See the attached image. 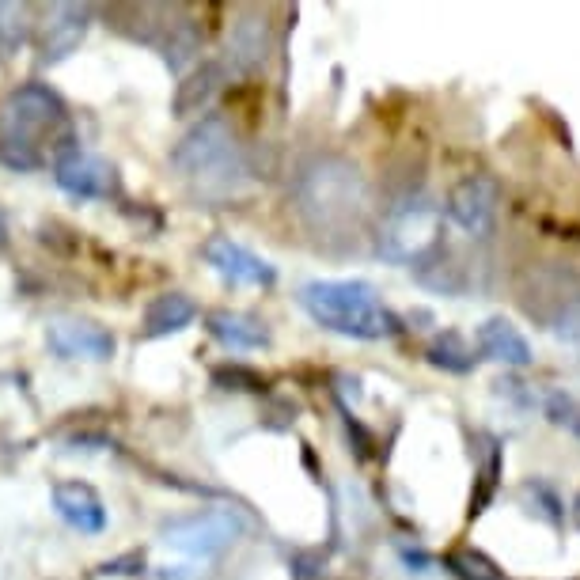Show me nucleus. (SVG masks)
I'll return each instance as SVG.
<instances>
[{
	"label": "nucleus",
	"mask_w": 580,
	"mask_h": 580,
	"mask_svg": "<svg viewBox=\"0 0 580 580\" xmlns=\"http://www.w3.org/2000/svg\"><path fill=\"white\" fill-rule=\"evenodd\" d=\"M296 213L319 239H353L361 232L372 190L364 171L345 156H315L296 175Z\"/></svg>",
	"instance_id": "obj_1"
},
{
	"label": "nucleus",
	"mask_w": 580,
	"mask_h": 580,
	"mask_svg": "<svg viewBox=\"0 0 580 580\" xmlns=\"http://www.w3.org/2000/svg\"><path fill=\"white\" fill-rule=\"evenodd\" d=\"M65 129V103L46 84H19L0 103V164L12 171H38L50 160L46 141Z\"/></svg>",
	"instance_id": "obj_2"
},
{
	"label": "nucleus",
	"mask_w": 580,
	"mask_h": 580,
	"mask_svg": "<svg viewBox=\"0 0 580 580\" xmlns=\"http://www.w3.org/2000/svg\"><path fill=\"white\" fill-rule=\"evenodd\" d=\"M300 304L323 330L357 342H383L402 330L399 315L368 281H308L300 289Z\"/></svg>",
	"instance_id": "obj_3"
},
{
	"label": "nucleus",
	"mask_w": 580,
	"mask_h": 580,
	"mask_svg": "<svg viewBox=\"0 0 580 580\" xmlns=\"http://www.w3.org/2000/svg\"><path fill=\"white\" fill-rule=\"evenodd\" d=\"M171 167L186 182H194L205 198H232L247 182V160L224 114H201L198 126L186 129V137L171 152Z\"/></svg>",
	"instance_id": "obj_4"
},
{
	"label": "nucleus",
	"mask_w": 580,
	"mask_h": 580,
	"mask_svg": "<svg viewBox=\"0 0 580 580\" xmlns=\"http://www.w3.org/2000/svg\"><path fill=\"white\" fill-rule=\"evenodd\" d=\"M440 236H444V213L425 194H406L383 217L380 254L387 262L421 266L429 254H436L444 247Z\"/></svg>",
	"instance_id": "obj_5"
},
{
	"label": "nucleus",
	"mask_w": 580,
	"mask_h": 580,
	"mask_svg": "<svg viewBox=\"0 0 580 580\" xmlns=\"http://www.w3.org/2000/svg\"><path fill=\"white\" fill-rule=\"evenodd\" d=\"M247 512L232 505L220 508H201V512H190V516H175L160 527V539H164L171 550L179 554H190V558H217L228 546H236L243 535H247Z\"/></svg>",
	"instance_id": "obj_6"
},
{
	"label": "nucleus",
	"mask_w": 580,
	"mask_h": 580,
	"mask_svg": "<svg viewBox=\"0 0 580 580\" xmlns=\"http://www.w3.org/2000/svg\"><path fill=\"white\" fill-rule=\"evenodd\" d=\"M516 300L535 323L565 334V323L580 315V277L565 266H539L520 281Z\"/></svg>",
	"instance_id": "obj_7"
},
{
	"label": "nucleus",
	"mask_w": 580,
	"mask_h": 580,
	"mask_svg": "<svg viewBox=\"0 0 580 580\" xmlns=\"http://www.w3.org/2000/svg\"><path fill=\"white\" fill-rule=\"evenodd\" d=\"M54 179L65 194L73 198H88V201H110L122 194V179H118V167L95 156V152H84L80 145L65 148L54 160Z\"/></svg>",
	"instance_id": "obj_8"
},
{
	"label": "nucleus",
	"mask_w": 580,
	"mask_h": 580,
	"mask_svg": "<svg viewBox=\"0 0 580 580\" xmlns=\"http://www.w3.org/2000/svg\"><path fill=\"white\" fill-rule=\"evenodd\" d=\"M497 201H501V190L490 175H467L452 186L444 209H448L452 224H459L467 236L486 239L493 232V220H497Z\"/></svg>",
	"instance_id": "obj_9"
},
{
	"label": "nucleus",
	"mask_w": 580,
	"mask_h": 580,
	"mask_svg": "<svg viewBox=\"0 0 580 580\" xmlns=\"http://www.w3.org/2000/svg\"><path fill=\"white\" fill-rule=\"evenodd\" d=\"M46 342L57 357L65 361H110L114 357V334L91 319H76V315H57L46 323Z\"/></svg>",
	"instance_id": "obj_10"
},
{
	"label": "nucleus",
	"mask_w": 580,
	"mask_h": 580,
	"mask_svg": "<svg viewBox=\"0 0 580 580\" xmlns=\"http://www.w3.org/2000/svg\"><path fill=\"white\" fill-rule=\"evenodd\" d=\"M205 262L213 266V270L224 277V281H232V285H254V289H270L273 281H277V270H273V262L266 258H258L254 251H247L243 243H236L232 236H213L205 247Z\"/></svg>",
	"instance_id": "obj_11"
},
{
	"label": "nucleus",
	"mask_w": 580,
	"mask_h": 580,
	"mask_svg": "<svg viewBox=\"0 0 580 580\" xmlns=\"http://www.w3.org/2000/svg\"><path fill=\"white\" fill-rule=\"evenodd\" d=\"M88 27V4H54L46 27H42V42H38V65H61L69 54H76V46L84 42Z\"/></svg>",
	"instance_id": "obj_12"
},
{
	"label": "nucleus",
	"mask_w": 580,
	"mask_h": 580,
	"mask_svg": "<svg viewBox=\"0 0 580 580\" xmlns=\"http://www.w3.org/2000/svg\"><path fill=\"white\" fill-rule=\"evenodd\" d=\"M54 508L57 516L69 527H76L80 535H103L107 531V505L88 482H57Z\"/></svg>",
	"instance_id": "obj_13"
},
{
	"label": "nucleus",
	"mask_w": 580,
	"mask_h": 580,
	"mask_svg": "<svg viewBox=\"0 0 580 580\" xmlns=\"http://www.w3.org/2000/svg\"><path fill=\"white\" fill-rule=\"evenodd\" d=\"M270 57V23L266 16H243L236 19L228 35V69L236 73H254Z\"/></svg>",
	"instance_id": "obj_14"
},
{
	"label": "nucleus",
	"mask_w": 580,
	"mask_h": 580,
	"mask_svg": "<svg viewBox=\"0 0 580 580\" xmlns=\"http://www.w3.org/2000/svg\"><path fill=\"white\" fill-rule=\"evenodd\" d=\"M478 349H482V357H490L497 364H508V368H527V364L535 361L531 342L508 319H486L478 327Z\"/></svg>",
	"instance_id": "obj_15"
},
{
	"label": "nucleus",
	"mask_w": 580,
	"mask_h": 580,
	"mask_svg": "<svg viewBox=\"0 0 580 580\" xmlns=\"http://www.w3.org/2000/svg\"><path fill=\"white\" fill-rule=\"evenodd\" d=\"M205 327H209V334H213L220 345L239 349V353H251V349H266V345H270L266 323H258L254 315H243V311H213V315L205 319Z\"/></svg>",
	"instance_id": "obj_16"
},
{
	"label": "nucleus",
	"mask_w": 580,
	"mask_h": 580,
	"mask_svg": "<svg viewBox=\"0 0 580 580\" xmlns=\"http://www.w3.org/2000/svg\"><path fill=\"white\" fill-rule=\"evenodd\" d=\"M198 319V304L186 292H164L145 308V338H167L179 334Z\"/></svg>",
	"instance_id": "obj_17"
},
{
	"label": "nucleus",
	"mask_w": 580,
	"mask_h": 580,
	"mask_svg": "<svg viewBox=\"0 0 580 580\" xmlns=\"http://www.w3.org/2000/svg\"><path fill=\"white\" fill-rule=\"evenodd\" d=\"M220 88V65H201L198 73H190L175 91V114H201L209 107L213 91Z\"/></svg>",
	"instance_id": "obj_18"
},
{
	"label": "nucleus",
	"mask_w": 580,
	"mask_h": 580,
	"mask_svg": "<svg viewBox=\"0 0 580 580\" xmlns=\"http://www.w3.org/2000/svg\"><path fill=\"white\" fill-rule=\"evenodd\" d=\"M31 31H35L31 4H0V57L4 61L31 42Z\"/></svg>",
	"instance_id": "obj_19"
},
{
	"label": "nucleus",
	"mask_w": 580,
	"mask_h": 580,
	"mask_svg": "<svg viewBox=\"0 0 580 580\" xmlns=\"http://www.w3.org/2000/svg\"><path fill=\"white\" fill-rule=\"evenodd\" d=\"M429 361L444 372H471L474 368V353L463 345L459 334H440L433 345H429Z\"/></svg>",
	"instance_id": "obj_20"
},
{
	"label": "nucleus",
	"mask_w": 580,
	"mask_h": 580,
	"mask_svg": "<svg viewBox=\"0 0 580 580\" xmlns=\"http://www.w3.org/2000/svg\"><path fill=\"white\" fill-rule=\"evenodd\" d=\"M543 414L550 425L565 429L569 436L580 440V399L577 395H565V391H550L543 402Z\"/></svg>",
	"instance_id": "obj_21"
},
{
	"label": "nucleus",
	"mask_w": 580,
	"mask_h": 580,
	"mask_svg": "<svg viewBox=\"0 0 580 580\" xmlns=\"http://www.w3.org/2000/svg\"><path fill=\"white\" fill-rule=\"evenodd\" d=\"M448 569H452L459 580H505V573L478 550H455L448 554Z\"/></svg>",
	"instance_id": "obj_22"
},
{
	"label": "nucleus",
	"mask_w": 580,
	"mask_h": 580,
	"mask_svg": "<svg viewBox=\"0 0 580 580\" xmlns=\"http://www.w3.org/2000/svg\"><path fill=\"white\" fill-rule=\"evenodd\" d=\"M213 383L224 387V391H266V376H258L254 368H243V364L213 368Z\"/></svg>",
	"instance_id": "obj_23"
},
{
	"label": "nucleus",
	"mask_w": 580,
	"mask_h": 580,
	"mask_svg": "<svg viewBox=\"0 0 580 580\" xmlns=\"http://www.w3.org/2000/svg\"><path fill=\"white\" fill-rule=\"evenodd\" d=\"M141 565H145V554H122V558H114V562H107L99 573H107V577H133V573H141Z\"/></svg>",
	"instance_id": "obj_24"
},
{
	"label": "nucleus",
	"mask_w": 580,
	"mask_h": 580,
	"mask_svg": "<svg viewBox=\"0 0 580 580\" xmlns=\"http://www.w3.org/2000/svg\"><path fill=\"white\" fill-rule=\"evenodd\" d=\"M8 243V220H4V213H0V247Z\"/></svg>",
	"instance_id": "obj_25"
},
{
	"label": "nucleus",
	"mask_w": 580,
	"mask_h": 580,
	"mask_svg": "<svg viewBox=\"0 0 580 580\" xmlns=\"http://www.w3.org/2000/svg\"><path fill=\"white\" fill-rule=\"evenodd\" d=\"M573 520H577V527H580V493L573 497Z\"/></svg>",
	"instance_id": "obj_26"
}]
</instances>
